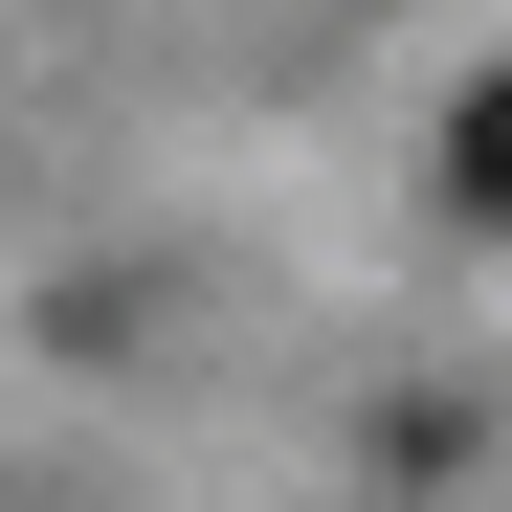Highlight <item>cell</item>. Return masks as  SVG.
I'll return each mask as SVG.
<instances>
[{"mask_svg":"<svg viewBox=\"0 0 512 512\" xmlns=\"http://www.w3.org/2000/svg\"><path fill=\"white\" fill-rule=\"evenodd\" d=\"M446 201H468V223H512V67L446 112Z\"/></svg>","mask_w":512,"mask_h":512,"instance_id":"cell-1","label":"cell"}]
</instances>
